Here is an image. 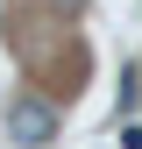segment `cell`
Wrapping results in <instances>:
<instances>
[{
	"label": "cell",
	"mask_w": 142,
	"mask_h": 149,
	"mask_svg": "<svg viewBox=\"0 0 142 149\" xmlns=\"http://www.w3.org/2000/svg\"><path fill=\"white\" fill-rule=\"evenodd\" d=\"M7 142H22V149H43V142H57V114H50L43 100H7Z\"/></svg>",
	"instance_id": "6da1fadb"
},
{
	"label": "cell",
	"mask_w": 142,
	"mask_h": 149,
	"mask_svg": "<svg viewBox=\"0 0 142 149\" xmlns=\"http://www.w3.org/2000/svg\"><path fill=\"white\" fill-rule=\"evenodd\" d=\"M121 149H142V121H128V128H121Z\"/></svg>",
	"instance_id": "7a4b0ae2"
},
{
	"label": "cell",
	"mask_w": 142,
	"mask_h": 149,
	"mask_svg": "<svg viewBox=\"0 0 142 149\" xmlns=\"http://www.w3.org/2000/svg\"><path fill=\"white\" fill-rule=\"evenodd\" d=\"M50 7H85V0H50Z\"/></svg>",
	"instance_id": "3957f363"
}]
</instances>
